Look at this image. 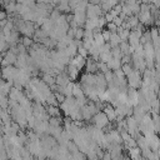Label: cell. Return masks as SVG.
<instances>
[{
	"label": "cell",
	"mask_w": 160,
	"mask_h": 160,
	"mask_svg": "<svg viewBox=\"0 0 160 160\" xmlns=\"http://www.w3.org/2000/svg\"><path fill=\"white\" fill-rule=\"evenodd\" d=\"M82 38H84V29L76 28L75 32H74V39L75 40H82Z\"/></svg>",
	"instance_id": "9c48e42d"
},
{
	"label": "cell",
	"mask_w": 160,
	"mask_h": 160,
	"mask_svg": "<svg viewBox=\"0 0 160 160\" xmlns=\"http://www.w3.org/2000/svg\"><path fill=\"white\" fill-rule=\"evenodd\" d=\"M42 81L48 85V86H51V85H54L55 84V76H52V75H50V74H44L42 75Z\"/></svg>",
	"instance_id": "8992f818"
},
{
	"label": "cell",
	"mask_w": 160,
	"mask_h": 160,
	"mask_svg": "<svg viewBox=\"0 0 160 160\" xmlns=\"http://www.w3.org/2000/svg\"><path fill=\"white\" fill-rule=\"evenodd\" d=\"M106 26H108V30L110 31V32H116V29H118V26L111 21V22H108L106 24Z\"/></svg>",
	"instance_id": "4fadbf2b"
},
{
	"label": "cell",
	"mask_w": 160,
	"mask_h": 160,
	"mask_svg": "<svg viewBox=\"0 0 160 160\" xmlns=\"http://www.w3.org/2000/svg\"><path fill=\"white\" fill-rule=\"evenodd\" d=\"M0 60H1V59H0Z\"/></svg>",
	"instance_id": "2e32d148"
},
{
	"label": "cell",
	"mask_w": 160,
	"mask_h": 160,
	"mask_svg": "<svg viewBox=\"0 0 160 160\" xmlns=\"http://www.w3.org/2000/svg\"><path fill=\"white\" fill-rule=\"evenodd\" d=\"M121 70H122V72H124L125 76H129V75L132 72L134 68L130 66V64H122V65H121Z\"/></svg>",
	"instance_id": "ba28073f"
},
{
	"label": "cell",
	"mask_w": 160,
	"mask_h": 160,
	"mask_svg": "<svg viewBox=\"0 0 160 160\" xmlns=\"http://www.w3.org/2000/svg\"><path fill=\"white\" fill-rule=\"evenodd\" d=\"M101 12H102V10H101L100 5L88 4V6H86V11H85V14H86V19H96V18L101 16Z\"/></svg>",
	"instance_id": "6da1fadb"
},
{
	"label": "cell",
	"mask_w": 160,
	"mask_h": 160,
	"mask_svg": "<svg viewBox=\"0 0 160 160\" xmlns=\"http://www.w3.org/2000/svg\"><path fill=\"white\" fill-rule=\"evenodd\" d=\"M21 44H22L25 48H29V46L32 45V39L29 38V36H24V38L21 39Z\"/></svg>",
	"instance_id": "8fae6325"
},
{
	"label": "cell",
	"mask_w": 160,
	"mask_h": 160,
	"mask_svg": "<svg viewBox=\"0 0 160 160\" xmlns=\"http://www.w3.org/2000/svg\"><path fill=\"white\" fill-rule=\"evenodd\" d=\"M92 119H94V124H95V128H98V129H104L108 124H109V120H108V118H106V115L101 111H98L94 116H92Z\"/></svg>",
	"instance_id": "7a4b0ae2"
},
{
	"label": "cell",
	"mask_w": 160,
	"mask_h": 160,
	"mask_svg": "<svg viewBox=\"0 0 160 160\" xmlns=\"http://www.w3.org/2000/svg\"><path fill=\"white\" fill-rule=\"evenodd\" d=\"M112 22H114V24H115L116 26H120V25H121V24L124 22V20H122V19H121V18H120V16L118 15V16H115V18L112 19Z\"/></svg>",
	"instance_id": "5bb4252c"
},
{
	"label": "cell",
	"mask_w": 160,
	"mask_h": 160,
	"mask_svg": "<svg viewBox=\"0 0 160 160\" xmlns=\"http://www.w3.org/2000/svg\"><path fill=\"white\" fill-rule=\"evenodd\" d=\"M101 35H102V39H104V41H105V42H108V41H109V39H110V35H111V32H110L109 30H102V31H101Z\"/></svg>",
	"instance_id": "7c38bea8"
},
{
	"label": "cell",
	"mask_w": 160,
	"mask_h": 160,
	"mask_svg": "<svg viewBox=\"0 0 160 160\" xmlns=\"http://www.w3.org/2000/svg\"><path fill=\"white\" fill-rule=\"evenodd\" d=\"M6 18H8L6 11H0V20H4V19H6Z\"/></svg>",
	"instance_id": "9a60e30c"
},
{
	"label": "cell",
	"mask_w": 160,
	"mask_h": 160,
	"mask_svg": "<svg viewBox=\"0 0 160 160\" xmlns=\"http://www.w3.org/2000/svg\"><path fill=\"white\" fill-rule=\"evenodd\" d=\"M102 112L106 115L108 120H110V121H112V120L116 119V115H115V108L111 106V105H105L104 109H102Z\"/></svg>",
	"instance_id": "3957f363"
},
{
	"label": "cell",
	"mask_w": 160,
	"mask_h": 160,
	"mask_svg": "<svg viewBox=\"0 0 160 160\" xmlns=\"http://www.w3.org/2000/svg\"><path fill=\"white\" fill-rule=\"evenodd\" d=\"M106 65H108L109 70H118V69H120V68H121V61H120V59L111 58V59L106 62Z\"/></svg>",
	"instance_id": "277c9868"
},
{
	"label": "cell",
	"mask_w": 160,
	"mask_h": 160,
	"mask_svg": "<svg viewBox=\"0 0 160 160\" xmlns=\"http://www.w3.org/2000/svg\"><path fill=\"white\" fill-rule=\"evenodd\" d=\"M48 114H49L50 116H60V110H59V108L55 106V105H49V108H48Z\"/></svg>",
	"instance_id": "52a82bcc"
},
{
	"label": "cell",
	"mask_w": 160,
	"mask_h": 160,
	"mask_svg": "<svg viewBox=\"0 0 160 160\" xmlns=\"http://www.w3.org/2000/svg\"><path fill=\"white\" fill-rule=\"evenodd\" d=\"M109 45L111 46V48H115V46H119V44L121 42V40H120V36L116 34V32H111V35H110V39H109Z\"/></svg>",
	"instance_id": "5b68a950"
},
{
	"label": "cell",
	"mask_w": 160,
	"mask_h": 160,
	"mask_svg": "<svg viewBox=\"0 0 160 160\" xmlns=\"http://www.w3.org/2000/svg\"><path fill=\"white\" fill-rule=\"evenodd\" d=\"M78 54H79L80 56H82V58L86 59V56L89 55V51H88V49H85L82 45H80V46H78Z\"/></svg>",
	"instance_id": "30bf717a"
}]
</instances>
